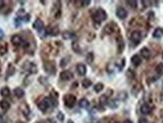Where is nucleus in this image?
I'll return each mask as SVG.
<instances>
[{"label":"nucleus","mask_w":163,"mask_h":123,"mask_svg":"<svg viewBox=\"0 0 163 123\" xmlns=\"http://www.w3.org/2000/svg\"><path fill=\"white\" fill-rule=\"evenodd\" d=\"M54 103V105H57V102H56V99H53L52 97H44L43 99H41L38 102L37 106H38L39 110H41L42 112H46L47 109L51 106V105Z\"/></svg>","instance_id":"obj_1"},{"label":"nucleus","mask_w":163,"mask_h":123,"mask_svg":"<svg viewBox=\"0 0 163 123\" xmlns=\"http://www.w3.org/2000/svg\"><path fill=\"white\" fill-rule=\"evenodd\" d=\"M106 18H107V14H106L105 10L102 8L96 9L93 14H92V19H93V21L96 23L102 22V21L106 20Z\"/></svg>","instance_id":"obj_2"},{"label":"nucleus","mask_w":163,"mask_h":123,"mask_svg":"<svg viewBox=\"0 0 163 123\" xmlns=\"http://www.w3.org/2000/svg\"><path fill=\"white\" fill-rule=\"evenodd\" d=\"M43 68H44L45 72L50 75H54L56 73V65L54 61H45L43 63Z\"/></svg>","instance_id":"obj_3"},{"label":"nucleus","mask_w":163,"mask_h":123,"mask_svg":"<svg viewBox=\"0 0 163 123\" xmlns=\"http://www.w3.org/2000/svg\"><path fill=\"white\" fill-rule=\"evenodd\" d=\"M63 102L66 107L72 108L76 104V97L72 94H65L63 96Z\"/></svg>","instance_id":"obj_4"},{"label":"nucleus","mask_w":163,"mask_h":123,"mask_svg":"<svg viewBox=\"0 0 163 123\" xmlns=\"http://www.w3.org/2000/svg\"><path fill=\"white\" fill-rule=\"evenodd\" d=\"M22 69H23V71H26L27 73L33 74V73H36L37 72V66L35 65L33 62L26 61L22 65Z\"/></svg>","instance_id":"obj_5"},{"label":"nucleus","mask_w":163,"mask_h":123,"mask_svg":"<svg viewBox=\"0 0 163 123\" xmlns=\"http://www.w3.org/2000/svg\"><path fill=\"white\" fill-rule=\"evenodd\" d=\"M61 3L59 1H55L54 4H53V8H52V14L54 16V18L58 19L61 17Z\"/></svg>","instance_id":"obj_6"},{"label":"nucleus","mask_w":163,"mask_h":123,"mask_svg":"<svg viewBox=\"0 0 163 123\" xmlns=\"http://www.w3.org/2000/svg\"><path fill=\"white\" fill-rule=\"evenodd\" d=\"M103 31H104V33H106V34L111 35V34H113V33L118 31V26H117L114 22H110L104 27Z\"/></svg>","instance_id":"obj_7"},{"label":"nucleus","mask_w":163,"mask_h":123,"mask_svg":"<svg viewBox=\"0 0 163 123\" xmlns=\"http://www.w3.org/2000/svg\"><path fill=\"white\" fill-rule=\"evenodd\" d=\"M141 39H142V36H141V33L139 31H133L130 35V40L133 42V44L137 45V44L140 43Z\"/></svg>","instance_id":"obj_8"},{"label":"nucleus","mask_w":163,"mask_h":123,"mask_svg":"<svg viewBox=\"0 0 163 123\" xmlns=\"http://www.w3.org/2000/svg\"><path fill=\"white\" fill-rule=\"evenodd\" d=\"M11 43L13 44L14 46H21L25 43L23 38L18 34H15L13 36H11Z\"/></svg>","instance_id":"obj_9"},{"label":"nucleus","mask_w":163,"mask_h":123,"mask_svg":"<svg viewBox=\"0 0 163 123\" xmlns=\"http://www.w3.org/2000/svg\"><path fill=\"white\" fill-rule=\"evenodd\" d=\"M46 33L51 36H57L59 34V28L56 25H49L46 28Z\"/></svg>","instance_id":"obj_10"},{"label":"nucleus","mask_w":163,"mask_h":123,"mask_svg":"<svg viewBox=\"0 0 163 123\" xmlns=\"http://www.w3.org/2000/svg\"><path fill=\"white\" fill-rule=\"evenodd\" d=\"M59 77L60 79L63 80V81H69V80H71L72 78H73V74H72V72L69 71V70H63V71H61V73H60Z\"/></svg>","instance_id":"obj_11"},{"label":"nucleus","mask_w":163,"mask_h":123,"mask_svg":"<svg viewBox=\"0 0 163 123\" xmlns=\"http://www.w3.org/2000/svg\"><path fill=\"white\" fill-rule=\"evenodd\" d=\"M33 28L37 31V32H41V31L44 29V23L41 19L37 18L36 20L33 22Z\"/></svg>","instance_id":"obj_12"},{"label":"nucleus","mask_w":163,"mask_h":123,"mask_svg":"<svg viewBox=\"0 0 163 123\" xmlns=\"http://www.w3.org/2000/svg\"><path fill=\"white\" fill-rule=\"evenodd\" d=\"M116 16L119 19H125L127 17V11L123 7H118L116 9Z\"/></svg>","instance_id":"obj_13"},{"label":"nucleus","mask_w":163,"mask_h":123,"mask_svg":"<svg viewBox=\"0 0 163 123\" xmlns=\"http://www.w3.org/2000/svg\"><path fill=\"white\" fill-rule=\"evenodd\" d=\"M76 71L80 76H84L87 72V69H86V66L83 63H79L76 65Z\"/></svg>","instance_id":"obj_14"},{"label":"nucleus","mask_w":163,"mask_h":123,"mask_svg":"<svg viewBox=\"0 0 163 123\" xmlns=\"http://www.w3.org/2000/svg\"><path fill=\"white\" fill-rule=\"evenodd\" d=\"M20 109H21L22 114L24 115L25 117H29V115H30V108H29L27 103H22V104L20 105Z\"/></svg>","instance_id":"obj_15"},{"label":"nucleus","mask_w":163,"mask_h":123,"mask_svg":"<svg viewBox=\"0 0 163 123\" xmlns=\"http://www.w3.org/2000/svg\"><path fill=\"white\" fill-rule=\"evenodd\" d=\"M140 112L142 113L143 115H148L149 113L151 112V108L147 103H144V104L141 105L140 107Z\"/></svg>","instance_id":"obj_16"},{"label":"nucleus","mask_w":163,"mask_h":123,"mask_svg":"<svg viewBox=\"0 0 163 123\" xmlns=\"http://www.w3.org/2000/svg\"><path fill=\"white\" fill-rule=\"evenodd\" d=\"M140 54H141V56L144 58V59H149V58H150V56H151L150 50H149L147 47H143L142 49L140 50Z\"/></svg>","instance_id":"obj_17"},{"label":"nucleus","mask_w":163,"mask_h":123,"mask_svg":"<svg viewBox=\"0 0 163 123\" xmlns=\"http://www.w3.org/2000/svg\"><path fill=\"white\" fill-rule=\"evenodd\" d=\"M62 37H63L64 39H66V40H68V39H74L76 37V35L74 34L73 32H71V31L66 30L62 33Z\"/></svg>","instance_id":"obj_18"},{"label":"nucleus","mask_w":163,"mask_h":123,"mask_svg":"<svg viewBox=\"0 0 163 123\" xmlns=\"http://www.w3.org/2000/svg\"><path fill=\"white\" fill-rule=\"evenodd\" d=\"M131 63L133 64L134 66H139L141 64V58L139 55H137V54H135V55H133L132 57H131Z\"/></svg>","instance_id":"obj_19"},{"label":"nucleus","mask_w":163,"mask_h":123,"mask_svg":"<svg viewBox=\"0 0 163 123\" xmlns=\"http://www.w3.org/2000/svg\"><path fill=\"white\" fill-rule=\"evenodd\" d=\"M13 93H14V95L17 97V98H22L25 94L24 90H23L21 87H17V88H15L14 90H13Z\"/></svg>","instance_id":"obj_20"},{"label":"nucleus","mask_w":163,"mask_h":123,"mask_svg":"<svg viewBox=\"0 0 163 123\" xmlns=\"http://www.w3.org/2000/svg\"><path fill=\"white\" fill-rule=\"evenodd\" d=\"M14 73H15V67L13 66V64L9 63L8 64V67H7V71H6V78L12 76Z\"/></svg>","instance_id":"obj_21"},{"label":"nucleus","mask_w":163,"mask_h":123,"mask_svg":"<svg viewBox=\"0 0 163 123\" xmlns=\"http://www.w3.org/2000/svg\"><path fill=\"white\" fill-rule=\"evenodd\" d=\"M0 108L4 111H7L9 108H10V103L7 100H1L0 101Z\"/></svg>","instance_id":"obj_22"},{"label":"nucleus","mask_w":163,"mask_h":123,"mask_svg":"<svg viewBox=\"0 0 163 123\" xmlns=\"http://www.w3.org/2000/svg\"><path fill=\"white\" fill-rule=\"evenodd\" d=\"M163 36V29L162 28H156L153 32V37L156 39L161 38Z\"/></svg>","instance_id":"obj_23"},{"label":"nucleus","mask_w":163,"mask_h":123,"mask_svg":"<svg viewBox=\"0 0 163 123\" xmlns=\"http://www.w3.org/2000/svg\"><path fill=\"white\" fill-rule=\"evenodd\" d=\"M0 93H1V95H2L3 97H9L11 94V91L10 89L8 88L7 86L3 87L2 89H1V91H0Z\"/></svg>","instance_id":"obj_24"},{"label":"nucleus","mask_w":163,"mask_h":123,"mask_svg":"<svg viewBox=\"0 0 163 123\" xmlns=\"http://www.w3.org/2000/svg\"><path fill=\"white\" fill-rule=\"evenodd\" d=\"M117 47H118L119 53H121L124 49V42H123V39L121 37H119L118 40H117Z\"/></svg>","instance_id":"obj_25"},{"label":"nucleus","mask_w":163,"mask_h":123,"mask_svg":"<svg viewBox=\"0 0 163 123\" xmlns=\"http://www.w3.org/2000/svg\"><path fill=\"white\" fill-rule=\"evenodd\" d=\"M79 106L81 108H88L89 107V101L86 98H82L81 100L79 101Z\"/></svg>","instance_id":"obj_26"},{"label":"nucleus","mask_w":163,"mask_h":123,"mask_svg":"<svg viewBox=\"0 0 163 123\" xmlns=\"http://www.w3.org/2000/svg\"><path fill=\"white\" fill-rule=\"evenodd\" d=\"M7 50H8V47H7L6 43L0 44V55H4V54H6Z\"/></svg>","instance_id":"obj_27"},{"label":"nucleus","mask_w":163,"mask_h":123,"mask_svg":"<svg viewBox=\"0 0 163 123\" xmlns=\"http://www.w3.org/2000/svg\"><path fill=\"white\" fill-rule=\"evenodd\" d=\"M103 88H104V85L102 84V83H96V84L93 86V89L96 93L101 92V91L103 90Z\"/></svg>","instance_id":"obj_28"},{"label":"nucleus","mask_w":163,"mask_h":123,"mask_svg":"<svg viewBox=\"0 0 163 123\" xmlns=\"http://www.w3.org/2000/svg\"><path fill=\"white\" fill-rule=\"evenodd\" d=\"M92 85V81L90 79H87V78H85V79H83V81H82V86L84 87V88H88V87H90Z\"/></svg>","instance_id":"obj_29"},{"label":"nucleus","mask_w":163,"mask_h":123,"mask_svg":"<svg viewBox=\"0 0 163 123\" xmlns=\"http://www.w3.org/2000/svg\"><path fill=\"white\" fill-rule=\"evenodd\" d=\"M69 60H70V56H66V57L62 58L61 61H60V66L61 67H65L68 64V62H69Z\"/></svg>","instance_id":"obj_30"},{"label":"nucleus","mask_w":163,"mask_h":123,"mask_svg":"<svg viewBox=\"0 0 163 123\" xmlns=\"http://www.w3.org/2000/svg\"><path fill=\"white\" fill-rule=\"evenodd\" d=\"M94 60V54L92 53V52H89V53H87V55H86V62L89 64H91L92 62H93Z\"/></svg>","instance_id":"obj_31"},{"label":"nucleus","mask_w":163,"mask_h":123,"mask_svg":"<svg viewBox=\"0 0 163 123\" xmlns=\"http://www.w3.org/2000/svg\"><path fill=\"white\" fill-rule=\"evenodd\" d=\"M72 49H73L74 52L80 53V47H79V44H78L77 41H74L73 43H72Z\"/></svg>","instance_id":"obj_32"},{"label":"nucleus","mask_w":163,"mask_h":123,"mask_svg":"<svg viewBox=\"0 0 163 123\" xmlns=\"http://www.w3.org/2000/svg\"><path fill=\"white\" fill-rule=\"evenodd\" d=\"M155 70H156L157 74H159V75H163V63L158 64V65L156 66V68H155Z\"/></svg>","instance_id":"obj_33"},{"label":"nucleus","mask_w":163,"mask_h":123,"mask_svg":"<svg viewBox=\"0 0 163 123\" xmlns=\"http://www.w3.org/2000/svg\"><path fill=\"white\" fill-rule=\"evenodd\" d=\"M126 75H127V77H128L129 79H133V78L135 77V73H134V71H133V70H131V69H128V70H127Z\"/></svg>","instance_id":"obj_34"},{"label":"nucleus","mask_w":163,"mask_h":123,"mask_svg":"<svg viewBox=\"0 0 163 123\" xmlns=\"http://www.w3.org/2000/svg\"><path fill=\"white\" fill-rule=\"evenodd\" d=\"M126 3L131 7V8H133V9L137 8V1H132V0H129V1H127Z\"/></svg>","instance_id":"obj_35"},{"label":"nucleus","mask_w":163,"mask_h":123,"mask_svg":"<svg viewBox=\"0 0 163 123\" xmlns=\"http://www.w3.org/2000/svg\"><path fill=\"white\" fill-rule=\"evenodd\" d=\"M126 98H127V93L126 92H124V91H121V92H119L118 99H120V100H125Z\"/></svg>","instance_id":"obj_36"},{"label":"nucleus","mask_w":163,"mask_h":123,"mask_svg":"<svg viewBox=\"0 0 163 123\" xmlns=\"http://www.w3.org/2000/svg\"><path fill=\"white\" fill-rule=\"evenodd\" d=\"M107 104H108V106L111 107V108H116L117 107V103L115 100H108Z\"/></svg>","instance_id":"obj_37"},{"label":"nucleus","mask_w":163,"mask_h":123,"mask_svg":"<svg viewBox=\"0 0 163 123\" xmlns=\"http://www.w3.org/2000/svg\"><path fill=\"white\" fill-rule=\"evenodd\" d=\"M21 22H22V20H21L20 18H18V17H16V18L14 19V24L16 27H19L21 25Z\"/></svg>","instance_id":"obj_38"},{"label":"nucleus","mask_w":163,"mask_h":123,"mask_svg":"<svg viewBox=\"0 0 163 123\" xmlns=\"http://www.w3.org/2000/svg\"><path fill=\"white\" fill-rule=\"evenodd\" d=\"M79 3L82 5V7H86V6H88V5L90 4V1H89V0H86V1H80Z\"/></svg>","instance_id":"obj_39"},{"label":"nucleus","mask_w":163,"mask_h":123,"mask_svg":"<svg viewBox=\"0 0 163 123\" xmlns=\"http://www.w3.org/2000/svg\"><path fill=\"white\" fill-rule=\"evenodd\" d=\"M57 118L59 119L60 121H63V119H64V115H63V113L58 112V114H57Z\"/></svg>","instance_id":"obj_40"},{"label":"nucleus","mask_w":163,"mask_h":123,"mask_svg":"<svg viewBox=\"0 0 163 123\" xmlns=\"http://www.w3.org/2000/svg\"><path fill=\"white\" fill-rule=\"evenodd\" d=\"M138 123H148V120L145 118H140L138 120Z\"/></svg>","instance_id":"obj_41"},{"label":"nucleus","mask_w":163,"mask_h":123,"mask_svg":"<svg viewBox=\"0 0 163 123\" xmlns=\"http://www.w3.org/2000/svg\"><path fill=\"white\" fill-rule=\"evenodd\" d=\"M3 37H4V32H3L2 29L0 28V40H1V39H3Z\"/></svg>","instance_id":"obj_42"},{"label":"nucleus","mask_w":163,"mask_h":123,"mask_svg":"<svg viewBox=\"0 0 163 123\" xmlns=\"http://www.w3.org/2000/svg\"><path fill=\"white\" fill-rule=\"evenodd\" d=\"M123 123H132V121H131V120H129V119H126V120H125Z\"/></svg>","instance_id":"obj_43"},{"label":"nucleus","mask_w":163,"mask_h":123,"mask_svg":"<svg viewBox=\"0 0 163 123\" xmlns=\"http://www.w3.org/2000/svg\"><path fill=\"white\" fill-rule=\"evenodd\" d=\"M2 121H3V118H2V115L0 114V123H2Z\"/></svg>","instance_id":"obj_44"},{"label":"nucleus","mask_w":163,"mask_h":123,"mask_svg":"<svg viewBox=\"0 0 163 123\" xmlns=\"http://www.w3.org/2000/svg\"><path fill=\"white\" fill-rule=\"evenodd\" d=\"M16 123H25V122H23V121H21V120H19V121H17Z\"/></svg>","instance_id":"obj_45"},{"label":"nucleus","mask_w":163,"mask_h":123,"mask_svg":"<svg viewBox=\"0 0 163 123\" xmlns=\"http://www.w3.org/2000/svg\"><path fill=\"white\" fill-rule=\"evenodd\" d=\"M67 123H74L73 122V121H72V120H68V122Z\"/></svg>","instance_id":"obj_46"},{"label":"nucleus","mask_w":163,"mask_h":123,"mask_svg":"<svg viewBox=\"0 0 163 123\" xmlns=\"http://www.w3.org/2000/svg\"><path fill=\"white\" fill-rule=\"evenodd\" d=\"M0 74H1V63H0Z\"/></svg>","instance_id":"obj_47"},{"label":"nucleus","mask_w":163,"mask_h":123,"mask_svg":"<svg viewBox=\"0 0 163 123\" xmlns=\"http://www.w3.org/2000/svg\"><path fill=\"white\" fill-rule=\"evenodd\" d=\"M115 123H116V122H115Z\"/></svg>","instance_id":"obj_48"}]
</instances>
